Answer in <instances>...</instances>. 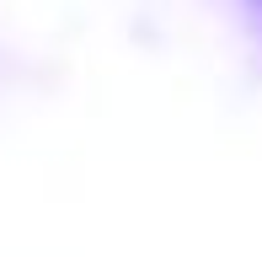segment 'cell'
<instances>
[{"label": "cell", "instance_id": "1", "mask_svg": "<svg viewBox=\"0 0 262 257\" xmlns=\"http://www.w3.org/2000/svg\"><path fill=\"white\" fill-rule=\"evenodd\" d=\"M252 6H257V11H262V0H252Z\"/></svg>", "mask_w": 262, "mask_h": 257}]
</instances>
